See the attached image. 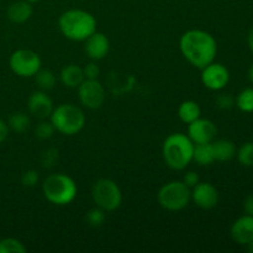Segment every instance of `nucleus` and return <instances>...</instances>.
Wrapping results in <instances>:
<instances>
[{
    "mask_svg": "<svg viewBox=\"0 0 253 253\" xmlns=\"http://www.w3.org/2000/svg\"><path fill=\"white\" fill-rule=\"evenodd\" d=\"M30 118L25 113H15L9 119V128L14 130L15 132L22 133L30 127Z\"/></svg>",
    "mask_w": 253,
    "mask_h": 253,
    "instance_id": "obj_23",
    "label": "nucleus"
},
{
    "mask_svg": "<svg viewBox=\"0 0 253 253\" xmlns=\"http://www.w3.org/2000/svg\"><path fill=\"white\" fill-rule=\"evenodd\" d=\"M158 203L168 211H179L187 208L192 200V189L182 180L166 183L157 194Z\"/></svg>",
    "mask_w": 253,
    "mask_h": 253,
    "instance_id": "obj_6",
    "label": "nucleus"
},
{
    "mask_svg": "<svg viewBox=\"0 0 253 253\" xmlns=\"http://www.w3.org/2000/svg\"><path fill=\"white\" fill-rule=\"evenodd\" d=\"M249 46H250V49H251L252 53H253V29L250 31V34H249Z\"/></svg>",
    "mask_w": 253,
    "mask_h": 253,
    "instance_id": "obj_35",
    "label": "nucleus"
},
{
    "mask_svg": "<svg viewBox=\"0 0 253 253\" xmlns=\"http://www.w3.org/2000/svg\"><path fill=\"white\" fill-rule=\"evenodd\" d=\"M59 30L71 41H85L96 31V20L90 12L81 9L64 11L58 20Z\"/></svg>",
    "mask_w": 253,
    "mask_h": 253,
    "instance_id": "obj_2",
    "label": "nucleus"
},
{
    "mask_svg": "<svg viewBox=\"0 0 253 253\" xmlns=\"http://www.w3.org/2000/svg\"><path fill=\"white\" fill-rule=\"evenodd\" d=\"M200 114H202V110H200V106L197 101L185 100L178 108V116L187 125L199 119Z\"/></svg>",
    "mask_w": 253,
    "mask_h": 253,
    "instance_id": "obj_20",
    "label": "nucleus"
},
{
    "mask_svg": "<svg viewBox=\"0 0 253 253\" xmlns=\"http://www.w3.org/2000/svg\"><path fill=\"white\" fill-rule=\"evenodd\" d=\"M249 78H250V81H251V83L253 84V63H252V66L250 67V71H249Z\"/></svg>",
    "mask_w": 253,
    "mask_h": 253,
    "instance_id": "obj_36",
    "label": "nucleus"
},
{
    "mask_svg": "<svg viewBox=\"0 0 253 253\" xmlns=\"http://www.w3.org/2000/svg\"><path fill=\"white\" fill-rule=\"evenodd\" d=\"M61 82L63 83V85H66L67 88L76 89L78 88L82 84V82L84 81V73L83 68L77 64H68V66L64 67L61 72Z\"/></svg>",
    "mask_w": 253,
    "mask_h": 253,
    "instance_id": "obj_17",
    "label": "nucleus"
},
{
    "mask_svg": "<svg viewBox=\"0 0 253 253\" xmlns=\"http://www.w3.org/2000/svg\"><path fill=\"white\" fill-rule=\"evenodd\" d=\"M182 182L184 183L187 187H189L190 189H192V188H194L195 185L200 182V179L197 172H187L184 174V177H183Z\"/></svg>",
    "mask_w": 253,
    "mask_h": 253,
    "instance_id": "obj_32",
    "label": "nucleus"
},
{
    "mask_svg": "<svg viewBox=\"0 0 253 253\" xmlns=\"http://www.w3.org/2000/svg\"><path fill=\"white\" fill-rule=\"evenodd\" d=\"M244 210L247 215H253V194L247 195L245 199Z\"/></svg>",
    "mask_w": 253,
    "mask_h": 253,
    "instance_id": "obj_34",
    "label": "nucleus"
},
{
    "mask_svg": "<svg viewBox=\"0 0 253 253\" xmlns=\"http://www.w3.org/2000/svg\"><path fill=\"white\" fill-rule=\"evenodd\" d=\"M235 105L244 113H253V88H246L235 98Z\"/></svg>",
    "mask_w": 253,
    "mask_h": 253,
    "instance_id": "obj_22",
    "label": "nucleus"
},
{
    "mask_svg": "<svg viewBox=\"0 0 253 253\" xmlns=\"http://www.w3.org/2000/svg\"><path fill=\"white\" fill-rule=\"evenodd\" d=\"M9 136V125L0 119V143L4 142Z\"/></svg>",
    "mask_w": 253,
    "mask_h": 253,
    "instance_id": "obj_33",
    "label": "nucleus"
},
{
    "mask_svg": "<svg viewBox=\"0 0 253 253\" xmlns=\"http://www.w3.org/2000/svg\"><path fill=\"white\" fill-rule=\"evenodd\" d=\"M58 160V151L57 150H47L42 155V166L43 167H52L54 166L56 161Z\"/></svg>",
    "mask_w": 253,
    "mask_h": 253,
    "instance_id": "obj_30",
    "label": "nucleus"
},
{
    "mask_svg": "<svg viewBox=\"0 0 253 253\" xmlns=\"http://www.w3.org/2000/svg\"><path fill=\"white\" fill-rule=\"evenodd\" d=\"M84 42H85L84 49H85L86 56L93 61H100L105 58L110 51V41L103 32L95 31Z\"/></svg>",
    "mask_w": 253,
    "mask_h": 253,
    "instance_id": "obj_14",
    "label": "nucleus"
},
{
    "mask_svg": "<svg viewBox=\"0 0 253 253\" xmlns=\"http://www.w3.org/2000/svg\"><path fill=\"white\" fill-rule=\"evenodd\" d=\"M34 77L40 90L48 91L53 89L54 85H56V74L51 69L41 68Z\"/></svg>",
    "mask_w": 253,
    "mask_h": 253,
    "instance_id": "obj_21",
    "label": "nucleus"
},
{
    "mask_svg": "<svg viewBox=\"0 0 253 253\" xmlns=\"http://www.w3.org/2000/svg\"><path fill=\"white\" fill-rule=\"evenodd\" d=\"M26 1H29V2H37V1H41V0H26Z\"/></svg>",
    "mask_w": 253,
    "mask_h": 253,
    "instance_id": "obj_38",
    "label": "nucleus"
},
{
    "mask_svg": "<svg viewBox=\"0 0 253 253\" xmlns=\"http://www.w3.org/2000/svg\"><path fill=\"white\" fill-rule=\"evenodd\" d=\"M49 119L56 131L66 136L77 135L85 125L83 110L74 104H61L53 108Z\"/></svg>",
    "mask_w": 253,
    "mask_h": 253,
    "instance_id": "obj_5",
    "label": "nucleus"
},
{
    "mask_svg": "<svg viewBox=\"0 0 253 253\" xmlns=\"http://www.w3.org/2000/svg\"><path fill=\"white\" fill-rule=\"evenodd\" d=\"M192 200L202 209H212L219 203V192L211 183L199 182L192 188Z\"/></svg>",
    "mask_w": 253,
    "mask_h": 253,
    "instance_id": "obj_12",
    "label": "nucleus"
},
{
    "mask_svg": "<svg viewBox=\"0 0 253 253\" xmlns=\"http://www.w3.org/2000/svg\"><path fill=\"white\" fill-rule=\"evenodd\" d=\"M194 143L187 135L175 132L168 136L163 142L162 155L166 163L174 170H183L193 161Z\"/></svg>",
    "mask_w": 253,
    "mask_h": 253,
    "instance_id": "obj_3",
    "label": "nucleus"
},
{
    "mask_svg": "<svg viewBox=\"0 0 253 253\" xmlns=\"http://www.w3.org/2000/svg\"><path fill=\"white\" fill-rule=\"evenodd\" d=\"M193 161L199 166H209L215 162L214 148H212V142L210 143H199L194 145V151H193Z\"/></svg>",
    "mask_w": 253,
    "mask_h": 253,
    "instance_id": "obj_19",
    "label": "nucleus"
},
{
    "mask_svg": "<svg viewBox=\"0 0 253 253\" xmlns=\"http://www.w3.org/2000/svg\"><path fill=\"white\" fill-rule=\"evenodd\" d=\"M231 237L236 244L249 245L253 241V215L239 217L231 226Z\"/></svg>",
    "mask_w": 253,
    "mask_h": 253,
    "instance_id": "obj_15",
    "label": "nucleus"
},
{
    "mask_svg": "<svg viewBox=\"0 0 253 253\" xmlns=\"http://www.w3.org/2000/svg\"><path fill=\"white\" fill-rule=\"evenodd\" d=\"M54 131H56V128L52 125L51 121L41 120V123L37 124L36 128H35V135L40 140H48L52 137Z\"/></svg>",
    "mask_w": 253,
    "mask_h": 253,
    "instance_id": "obj_27",
    "label": "nucleus"
},
{
    "mask_svg": "<svg viewBox=\"0 0 253 253\" xmlns=\"http://www.w3.org/2000/svg\"><path fill=\"white\" fill-rule=\"evenodd\" d=\"M237 160L245 167H253V142H246L236 152Z\"/></svg>",
    "mask_w": 253,
    "mask_h": 253,
    "instance_id": "obj_25",
    "label": "nucleus"
},
{
    "mask_svg": "<svg viewBox=\"0 0 253 253\" xmlns=\"http://www.w3.org/2000/svg\"><path fill=\"white\" fill-rule=\"evenodd\" d=\"M26 247L21 241L16 239H2L0 240V253H25Z\"/></svg>",
    "mask_w": 253,
    "mask_h": 253,
    "instance_id": "obj_24",
    "label": "nucleus"
},
{
    "mask_svg": "<svg viewBox=\"0 0 253 253\" xmlns=\"http://www.w3.org/2000/svg\"><path fill=\"white\" fill-rule=\"evenodd\" d=\"M27 110L35 118L46 120L53 111V103L46 91L36 90L27 99Z\"/></svg>",
    "mask_w": 253,
    "mask_h": 253,
    "instance_id": "obj_13",
    "label": "nucleus"
},
{
    "mask_svg": "<svg viewBox=\"0 0 253 253\" xmlns=\"http://www.w3.org/2000/svg\"><path fill=\"white\" fill-rule=\"evenodd\" d=\"M91 197L96 207L101 208L105 211L116 210L123 202V193L119 185L114 180L106 178L94 183L91 188Z\"/></svg>",
    "mask_w": 253,
    "mask_h": 253,
    "instance_id": "obj_7",
    "label": "nucleus"
},
{
    "mask_svg": "<svg viewBox=\"0 0 253 253\" xmlns=\"http://www.w3.org/2000/svg\"><path fill=\"white\" fill-rule=\"evenodd\" d=\"M9 66L16 76L22 78L34 77L41 69L42 61L39 53L31 49H17L10 56Z\"/></svg>",
    "mask_w": 253,
    "mask_h": 253,
    "instance_id": "obj_8",
    "label": "nucleus"
},
{
    "mask_svg": "<svg viewBox=\"0 0 253 253\" xmlns=\"http://www.w3.org/2000/svg\"><path fill=\"white\" fill-rule=\"evenodd\" d=\"M106 219L105 210H103L101 208L95 207L93 209L89 210L85 215V220L88 222L89 226L91 227H100L104 224Z\"/></svg>",
    "mask_w": 253,
    "mask_h": 253,
    "instance_id": "obj_26",
    "label": "nucleus"
},
{
    "mask_svg": "<svg viewBox=\"0 0 253 253\" xmlns=\"http://www.w3.org/2000/svg\"><path fill=\"white\" fill-rule=\"evenodd\" d=\"M21 182L24 184V187L27 188H34L35 185L39 182V173L35 169H29L22 174Z\"/></svg>",
    "mask_w": 253,
    "mask_h": 253,
    "instance_id": "obj_28",
    "label": "nucleus"
},
{
    "mask_svg": "<svg viewBox=\"0 0 253 253\" xmlns=\"http://www.w3.org/2000/svg\"><path fill=\"white\" fill-rule=\"evenodd\" d=\"M83 73L85 79H98L99 74H100V69H99L98 64L91 62V63H88L84 67Z\"/></svg>",
    "mask_w": 253,
    "mask_h": 253,
    "instance_id": "obj_31",
    "label": "nucleus"
},
{
    "mask_svg": "<svg viewBox=\"0 0 253 253\" xmlns=\"http://www.w3.org/2000/svg\"><path fill=\"white\" fill-rule=\"evenodd\" d=\"M32 5L31 2L26 1V0H20V1H15L7 7V19L10 21L15 22V24H22L26 22L30 17L32 16Z\"/></svg>",
    "mask_w": 253,
    "mask_h": 253,
    "instance_id": "obj_16",
    "label": "nucleus"
},
{
    "mask_svg": "<svg viewBox=\"0 0 253 253\" xmlns=\"http://www.w3.org/2000/svg\"><path fill=\"white\" fill-rule=\"evenodd\" d=\"M179 48L184 58L198 69H203L214 62L217 53L216 40L203 30L184 32L180 37Z\"/></svg>",
    "mask_w": 253,
    "mask_h": 253,
    "instance_id": "obj_1",
    "label": "nucleus"
},
{
    "mask_svg": "<svg viewBox=\"0 0 253 253\" xmlns=\"http://www.w3.org/2000/svg\"><path fill=\"white\" fill-rule=\"evenodd\" d=\"M216 135V125L209 119L199 118L193 123L188 124V137L192 140L194 145L212 142Z\"/></svg>",
    "mask_w": 253,
    "mask_h": 253,
    "instance_id": "obj_11",
    "label": "nucleus"
},
{
    "mask_svg": "<svg viewBox=\"0 0 253 253\" xmlns=\"http://www.w3.org/2000/svg\"><path fill=\"white\" fill-rule=\"evenodd\" d=\"M230 82V72L224 64L211 62L202 69V83L210 90H222Z\"/></svg>",
    "mask_w": 253,
    "mask_h": 253,
    "instance_id": "obj_10",
    "label": "nucleus"
},
{
    "mask_svg": "<svg viewBox=\"0 0 253 253\" xmlns=\"http://www.w3.org/2000/svg\"><path fill=\"white\" fill-rule=\"evenodd\" d=\"M82 105L88 109H99L105 100V89L98 79H84L78 86Z\"/></svg>",
    "mask_w": 253,
    "mask_h": 253,
    "instance_id": "obj_9",
    "label": "nucleus"
},
{
    "mask_svg": "<svg viewBox=\"0 0 253 253\" xmlns=\"http://www.w3.org/2000/svg\"><path fill=\"white\" fill-rule=\"evenodd\" d=\"M216 105L222 110H229L235 105V98L231 94H220L216 98Z\"/></svg>",
    "mask_w": 253,
    "mask_h": 253,
    "instance_id": "obj_29",
    "label": "nucleus"
},
{
    "mask_svg": "<svg viewBox=\"0 0 253 253\" xmlns=\"http://www.w3.org/2000/svg\"><path fill=\"white\" fill-rule=\"evenodd\" d=\"M42 192L44 198L51 204L63 207L71 204L76 199L78 188L76 182L69 175L63 173H54L43 180Z\"/></svg>",
    "mask_w": 253,
    "mask_h": 253,
    "instance_id": "obj_4",
    "label": "nucleus"
},
{
    "mask_svg": "<svg viewBox=\"0 0 253 253\" xmlns=\"http://www.w3.org/2000/svg\"><path fill=\"white\" fill-rule=\"evenodd\" d=\"M247 247H249V251L253 253V241L250 242V244L247 245Z\"/></svg>",
    "mask_w": 253,
    "mask_h": 253,
    "instance_id": "obj_37",
    "label": "nucleus"
},
{
    "mask_svg": "<svg viewBox=\"0 0 253 253\" xmlns=\"http://www.w3.org/2000/svg\"><path fill=\"white\" fill-rule=\"evenodd\" d=\"M212 148H214L215 161L219 162H227L236 156V146L230 140H219L212 141Z\"/></svg>",
    "mask_w": 253,
    "mask_h": 253,
    "instance_id": "obj_18",
    "label": "nucleus"
}]
</instances>
